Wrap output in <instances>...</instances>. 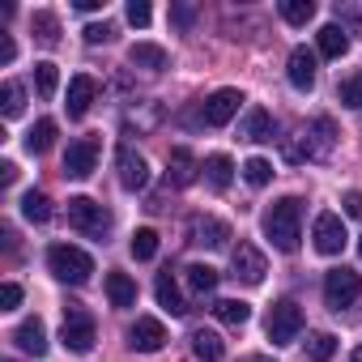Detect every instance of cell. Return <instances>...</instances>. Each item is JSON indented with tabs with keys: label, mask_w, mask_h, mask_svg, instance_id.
Listing matches in <instances>:
<instances>
[{
	"label": "cell",
	"mask_w": 362,
	"mask_h": 362,
	"mask_svg": "<svg viewBox=\"0 0 362 362\" xmlns=\"http://www.w3.org/2000/svg\"><path fill=\"white\" fill-rule=\"evenodd\" d=\"M260 226H264V239H269L277 252H286V256L298 252V239H303V201H298V197L273 201V205L264 209Z\"/></svg>",
	"instance_id": "1"
},
{
	"label": "cell",
	"mask_w": 362,
	"mask_h": 362,
	"mask_svg": "<svg viewBox=\"0 0 362 362\" xmlns=\"http://www.w3.org/2000/svg\"><path fill=\"white\" fill-rule=\"evenodd\" d=\"M47 269H52L56 281L86 286L90 273H94V260H90L81 247H73V243H52V247H47Z\"/></svg>",
	"instance_id": "2"
},
{
	"label": "cell",
	"mask_w": 362,
	"mask_h": 362,
	"mask_svg": "<svg viewBox=\"0 0 362 362\" xmlns=\"http://www.w3.org/2000/svg\"><path fill=\"white\" fill-rule=\"evenodd\" d=\"M264 332L273 345H294L298 332H303V307L294 298H281L269 307V320H264Z\"/></svg>",
	"instance_id": "3"
},
{
	"label": "cell",
	"mask_w": 362,
	"mask_h": 362,
	"mask_svg": "<svg viewBox=\"0 0 362 362\" xmlns=\"http://www.w3.org/2000/svg\"><path fill=\"white\" fill-rule=\"evenodd\" d=\"M94 315L86 311V307H77V303H69L64 307V324H60V341H64V349H73V354H90L94 349Z\"/></svg>",
	"instance_id": "4"
},
{
	"label": "cell",
	"mask_w": 362,
	"mask_h": 362,
	"mask_svg": "<svg viewBox=\"0 0 362 362\" xmlns=\"http://www.w3.org/2000/svg\"><path fill=\"white\" fill-rule=\"evenodd\" d=\"M69 226L81 230V235H90V239H107L111 214H107L98 201H90V197H73V201H69Z\"/></svg>",
	"instance_id": "5"
},
{
	"label": "cell",
	"mask_w": 362,
	"mask_h": 362,
	"mask_svg": "<svg viewBox=\"0 0 362 362\" xmlns=\"http://www.w3.org/2000/svg\"><path fill=\"white\" fill-rule=\"evenodd\" d=\"M264 273H269L264 252H260L256 243L239 239V247H230V277H239L243 286H260V281H264Z\"/></svg>",
	"instance_id": "6"
},
{
	"label": "cell",
	"mask_w": 362,
	"mask_h": 362,
	"mask_svg": "<svg viewBox=\"0 0 362 362\" xmlns=\"http://www.w3.org/2000/svg\"><path fill=\"white\" fill-rule=\"evenodd\" d=\"M362 298V277L354 273V269H332L328 277H324V303L332 307V311H345V307H354Z\"/></svg>",
	"instance_id": "7"
},
{
	"label": "cell",
	"mask_w": 362,
	"mask_h": 362,
	"mask_svg": "<svg viewBox=\"0 0 362 362\" xmlns=\"http://www.w3.org/2000/svg\"><path fill=\"white\" fill-rule=\"evenodd\" d=\"M98 153H103V141H98V136H77V141H69V149H64V175H69V179H90L94 166H98Z\"/></svg>",
	"instance_id": "8"
},
{
	"label": "cell",
	"mask_w": 362,
	"mask_h": 362,
	"mask_svg": "<svg viewBox=\"0 0 362 362\" xmlns=\"http://www.w3.org/2000/svg\"><path fill=\"white\" fill-rule=\"evenodd\" d=\"M239 107H243V94L239 90H214L209 98H205V107H201V119L209 124V128H226L235 115H239Z\"/></svg>",
	"instance_id": "9"
},
{
	"label": "cell",
	"mask_w": 362,
	"mask_h": 362,
	"mask_svg": "<svg viewBox=\"0 0 362 362\" xmlns=\"http://www.w3.org/2000/svg\"><path fill=\"white\" fill-rule=\"evenodd\" d=\"M115 166H119V188H128V192H141L145 184H149V162L132 149V145H119V153H115Z\"/></svg>",
	"instance_id": "10"
},
{
	"label": "cell",
	"mask_w": 362,
	"mask_h": 362,
	"mask_svg": "<svg viewBox=\"0 0 362 362\" xmlns=\"http://www.w3.org/2000/svg\"><path fill=\"white\" fill-rule=\"evenodd\" d=\"M311 239H315V252H320V256H341V252H345V222H341L337 214H320Z\"/></svg>",
	"instance_id": "11"
},
{
	"label": "cell",
	"mask_w": 362,
	"mask_h": 362,
	"mask_svg": "<svg viewBox=\"0 0 362 362\" xmlns=\"http://www.w3.org/2000/svg\"><path fill=\"white\" fill-rule=\"evenodd\" d=\"M128 345H132L136 354H158V349L166 345V328H162V320H153V315H136V324L128 328Z\"/></svg>",
	"instance_id": "12"
},
{
	"label": "cell",
	"mask_w": 362,
	"mask_h": 362,
	"mask_svg": "<svg viewBox=\"0 0 362 362\" xmlns=\"http://www.w3.org/2000/svg\"><path fill=\"white\" fill-rule=\"evenodd\" d=\"M188 235H192V243H197V247H226L230 226H226V222H218V218L197 214V218L188 222Z\"/></svg>",
	"instance_id": "13"
},
{
	"label": "cell",
	"mask_w": 362,
	"mask_h": 362,
	"mask_svg": "<svg viewBox=\"0 0 362 362\" xmlns=\"http://www.w3.org/2000/svg\"><path fill=\"white\" fill-rule=\"evenodd\" d=\"M94 98H98V81H94L90 73H77V77L69 81V103H64V107H69L73 119H81V115L94 107Z\"/></svg>",
	"instance_id": "14"
},
{
	"label": "cell",
	"mask_w": 362,
	"mask_h": 362,
	"mask_svg": "<svg viewBox=\"0 0 362 362\" xmlns=\"http://www.w3.org/2000/svg\"><path fill=\"white\" fill-rule=\"evenodd\" d=\"M286 77H290V86L294 90H311L315 86V52H307V47H294L290 52V64H286Z\"/></svg>",
	"instance_id": "15"
},
{
	"label": "cell",
	"mask_w": 362,
	"mask_h": 362,
	"mask_svg": "<svg viewBox=\"0 0 362 362\" xmlns=\"http://www.w3.org/2000/svg\"><path fill=\"white\" fill-rule=\"evenodd\" d=\"M13 341H18V349H22V354L43 358V354H47V328H43V320H39V315L22 320V324L13 328Z\"/></svg>",
	"instance_id": "16"
},
{
	"label": "cell",
	"mask_w": 362,
	"mask_h": 362,
	"mask_svg": "<svg viewBox=\"0 0 362 362\" xmlns=\"http://www.w3.org/2000/svg\"><path fill=\"white\" fill-rule=\"evenodd\" d=\"M166 179H170L175 188H188L192 179H197V158H192L184 145L170 149V158H166Z\"/></svg>",
	"instance_id": "17"
},
{
	"label": "cell",
	"mask_w": 362,
	"mask_h": 362,
	"mask_svg": "<svg viewBox=\"0 0 362 362\" xmlns=\"http://www.w3.org/2000/svg\"><path fill=\"white\" fill-rule=\"evenodd\" d=\"M153 294H158V307H166L170 315H188V303H184V294H179V281L170 277V269H166V273H158Z\"/></svg>",
	"instance_id": "18"
},
{
	"label": "cell",
	"mask_w": 362,
	"mask_h": 362,
	"mask_svg": "<svg viewBox=\"0 0 362 362\" xmlns=\"http://www.w3.org/2000/svg\"><path fill=\"white\" fill-rule=\"evenodd\" d=\"M128 60H132L136 69H149V73L170 69V56H166V47H158V43H132V47H128Z\"/></svg>",
	"instance_id": "19"
},
{
	"label": "cell",
	"mask_w": 362,
	"mask_h": 362,
	"mask_svg": "<svg viewBox=\"0 0 362 362\" xmlns=\"http://www.w3.org/2000/svg\"><path fill=\"white\" fill-rule=\"evenodd\" d=\"M332 141H337V124L328 115H320L311 124V136H307V158H328L332 153Z\"/></svg>",
	"instance_id": "20"
},
{
	"label": "cell",
	"mask_w": 362,
	"mask_h": 362,
	"mask_svg": "<svg viewBox=\"0 0 362 362\" xmlns=\"http://www.w3.org/2000/svg\"><path fill=\"white\" fill-rule=\"evenodd\" d=\"M107 298H111V307H136V281L128 277V273H107Z\"/></svg>",
	"instance_id": "21"
},
{
	"label": "cell",
	"mask_w": 362,
	"mask_h": 362,
	"mask_svg": "<svg viewBox=\"0 0 362 362\" xmlns=\"http://www.w3.org/2000/svg\"><path fill=\"white\" fill-rule=\"evenodd\" d=\"M192 354H197L201 362H222V358H226V341H222L218 332H209V328H197V332H192Z\"/></svg>",
	"instance_id": "22"
},
{
	"label": "cell",
	"mask_w": 362,
	"mask_h": 362,
	"mask_svg": "<svg viewBox=\"0 0 362 362\" xmlns=\"http://www.w3.org/2000/svg\"><path fill=\"white\" fill-rule=\"evenodd\" d=\"M205 179H209V188L214 192H226L230 188V179H235V162L226 158V153H214V158H205Z\"/></svg>",
	"instance_id": "23"
},
{
	"label": "cell",
	"mask_w": 362,
	"mask_h": 362,
	"mask_svg": "<svg viewBox=\"0 0 362 362\" xmlns=\"http://www.w3.org/2000/svg\"><path fill=\"white\" fill-rule=\"evenodd\" d=\"M315 43H320V56H328V60H341V56L349 52V39H345V30H341L337 22H328V26H320V35H315Z\"/></svg>",
	"instance_id": "24"
},
{
	"label": "cell",
	"mask_w": 362,
	"mask_h": 362,
	"mask_svg": "<svg viewBox=\"0 0 362 362\" xmlns=\"http://www.w3.org/2000/svg\"><path fill=\"white\" fill-rule=\"evenodd\" d=\"M239 136L243 141H273V115L264 107H252L247 119H243V128H239Z\"/></svg>",
	"instance_id": "25"
},
{
	"label": "cell",
	"mask_w": 362,
	"mask_h": 362,
	"mask_svg": "<svg viewBox=\"0 0 362 362\" xmlns=\"http://www.w3.org/2000/svg\"><path fill=\"white\" fill-rule=\"evenodd\" d=\"M214 315H218L222 324H230V328H243V324L252 320V307H247L243 298H218V303H214Z\"/></svg>",
	"instance_id": "26"
},
{
	"label": "cell",
	"mask_w": 362,
	"mask_h": 362,
	"mask_svg": "<svg viewBox=\"0 0 362 362\" xmlns=\"http://www.w3.org/2000/svg\"><path fill=\"white\" fill-rule=\"evenodd\" d=\"M22 111H26V86L5 81V86H0V115H5V119H18Z\"/></svg>",
	"instance_id": "27"
},
{
	"label": "cell",
	"mask_w": 362,
	"mask_h": 362,
	"mask_svg": "<svg viewBox=\"0 0 362 362\" xmlns=\"http://www.w3.org/2000/svg\"><path fill=\"white\" fill-rule=\"evenodd\" d=\"M22 218L26 222H35V226H43V222H52V201H47V192H26L22 197Z\"/></svg>",
	"instance_id": "28"
},
{
	"label": "cell",
	"mask_w": 362,
	"mask_h": 362,
	"mask_svg": "<svg viewBox=\"0 0 362 362\" xmlns=\"http://www.w3.org/2000/svg\"><path fill=\"white\" fill-rule=\"evenodd\" d=\"M184 281L192 286V294H214L218 290V269L214 264H188L184 269Z\"/></svg>",
	"instance_id": "29"
},
{
	"label": "cell",
	"mask_w": 362,
	"mask_h": 362,
	"mask_svg": "<svg viewBox=\"0 0 362 362\" xmlns=\"http://www.w3.org/2000/svg\"><path fill=\"white\" fill-rule=\"evenodd\" d=\"M30 30H35V39H39L43 47H56V43H60V22H56V13H43V9H39V13L30 18Z\"/></svg>",
	"instance_id": "30"
},
{
	"label": "cell",
	"mask_w": 362,
	"mask_h": 362,
	"mask_svg": "<svg viewBox=\"0 0 362 362\" xmlns=\"http://www.w3.org/2000/svg\"><path fill=\"white\" fill-rule=\"evenodd\" d=\"M56 145V119H39L30 132H26V149L30 153H47Z\"/></svg>",
	"instance_id": "31"
},
{
	"label": "cell",
	"mask_w": 362,
	"mask_h": 362,
	"mask_svg": "<svg viewBox=\"0 0 362 362\" xmlns=\"http://www.w3.org/2000/svg\"><path fill=\"white\" fill-rule=\"evenodd\" d=\"M35 90H39V98H56V90H60V69H56L52 60L35 64Z\"/></svg>",
	"instance_id": "32"
},
{
	"label": "cell",
	"mask_w": 362,
	"mask_h": 362,
	"mask_svg": "<svg viewBox=\"0 0 362 362\" xmlns=\"http://www.w3.org/2000/svg\"><path fill=\"white\" fill-rule=\"evenodd\" d=\"M128 247H132L136 260H153V256H158V230H153V226H141Z\"/></svg>",
	"instance_id": "33"
},
{
	"label": "cell",
	"mask_w": 362,
	"mask_h": 362,
	"mask_svg": "<svg viewBox=\"0 0 362 362\" xmlns=\"http://www.w3.org/2000/svg\"><path fill=\"white\" fill-rule=\"evenodd\" d=\"M332 354H337V337L332 332H311L307 337V358L311 362H328Z\"/></svg>",
	"instance_id": "34"
},
{
	"label": "cell",
	"mask_w": 362,
	"mask_h": 362,
	"mask_svg": "<svg viewBox=\"0 0 362 362\" xmlns=\"http://www.w3.org/2000/svg\"><path fill=\"white\" fill-rule=\"evenodd\" d=\"M281 18L290 26H307L315 18V5H311V0H281Z\"/></svg>",
	"instance_id": "35"
},
{
	"label": "cell",
	"mask_w": 362,
	"mask_h": 362,
	"mask_svg": "<svg viewBox=\"0 0 362 362\" xmlns=\"http://www.w3.org/2000/svg\"><path fill=\"white\" fill-rule=\"evenodd\" d=\"M243 179H247L252 188H264L269 179H273V162L269 158H247L243 162Z\"/></svg>",
	"instance_id": "36"
},
{
	"label": "cell",
	"mask_w": 362,
	"mask_h": 362,
	"mask_svg": "<svg viewBox=\"0 0 362 362\" xmlns=\"http://www.w3.org/2000/svg\"><path fill=\"white\" fill-rule=\"evenodd\" d=\"M337 98H341V107H362V77H345L341 86H337Z\"/></svg>",
	"instance_id": "37"
},
{
	"label": "cell",
	"mask_w": 362,
	"mask_h": 362,
	"mask_svg": "<svg viewBox=\"0 0 362 362\" xmlns=\"http://www.w3.org/2000/svg\"><path fill=\"white\" fill-rule=\"evenodd\" d=\"M128 22L132 26H149L153 22V9L145 5V0H128Z\"/></svg>",
	"instance_id": "38"
},
{
	"label": "cell",
	"mask_w": 362,
	"mask_h": 362,
	"mask_svg": "<svg viewBox=\"0 0 362 362\" xmlns=\"http://www.w3.org/2000/svg\"><path fill=\"white\" fill-rule=\"evenodd\" d=\"M22 303V286L18 281H5V290H0V311H13Z\"/></svg>",
	"instance_id": "39"
},
{
	"label": "cell",
	"mask_w": 362,
	"mask_h": 362,
	"mask_svg": "<svg viewBox=\"0 0 362 362\" xmlns=\"http://www.w3.org/2000/svg\"><path fill=\"white\" fill-rule=\"evenodd\" d=\"M81 35H86V43H107V39H111V35H115V30H111V26H107V22H94V26H86V30H81Z\"/></svg>",
	"instance_id": "40"
},
{
	"label": "cell",
	"mask_w": 362,
	"mask_h": 362,
	"mask_svg": "<svg viewBox=\"0 0 362 362\" xmlns=\"http://www.w3.org/2000/svg\"><path fill=\"white\" fill-rule=\"evenodd\" d=\"M170 22H175L179 30H188V26H192V9H188V5H170Z\"/></svg>",
	"instance_id": "41"
},
{
	"label": "cell",
	"mask_w": 362,
	"mask_h": 362,
	"mask_svg": "<svg viewBox=\"0 0 362 362\" xmlns=\"http://www.w3.org/2000/svg\"><path fill=\"white\" fill-rule=\"evenodd\" d=\"M345 218H362V192H345Z\"/></svg>",
	"instance_id": "42"
},
{
	"label": "cell",
	"mask_w": 362,
	"mask_h": 362,
	"mask_svg": "<svg viewBox=\"0 0 362 362\" xmlns=\"http://www.w3.org/2000/svg\"><path fill=\"white\" fill-rule=\"evenodd\" d=\"M0 184H5V188L18 184V162H0Z\"/></svg>",
	"instance_id": "43"
},
{
	"label": "cell",
	"mask_w": 362,
	"mask_h": 362,
	"mask_svg": "<svg viewBox=\"0 0 362 362\" xmlns=\"http://www.w3.org/2000/svg\"><path fill=\"white\" fill-rule=\"evenodd\" d=\"M13 56H18L13 39H9V35H0V64H13Z\"/></svg>",
	"instance_id": "44"
},
{
	"label": "cell",
	"mask_w": 362,
	"mask_h": 362,
	"mask_svg": "<svg viewBox=\"0 0 362 362\" xmlns=\"http://www.w3.org/2000/svg\"><path fill=\"white\" fill-rule=\"evenodd\" d=\"M77 9L81 13H94V9H103V0H77Z\"/></svg>",
	"instance_id": "45"
},
{
	"label": "cell",
	"mask_w": 362,
	"mask_h": 362,
	"mask_svg": "<svg viewBox=\"0 0 362 362\" xmlns=\"http://www.w3.org/2000/svg\"><path fill=\"white\" fill-rule=\"evenodd\" d=\"M349 362H362V345H358V349H354V354H349Z\"/></svg>",
	"instance_id": "46"
},
{
	"label": "cell",
	"mask_w": 362,
	"mask_h": 362,
	"mask_svg": "<svg viewBox=\"0 0 362 362\" xmlns=\"http://www.w3.org/2000/svg\"><path fill=\"white\" fill-rule=\"evenodd\" d=\"M247 362H273V358H264V354H256V358H247Z\"/></svg>",
	"instance_id": "47"
},
{
	"label": "cell",
	"mask_w": 362,
	"mask_h": 362,
	"mask_svg": "<svg viewBox=\"0 0 362 362\" xmlns=\"http://www.w3.org/2000/svg\"><path fill=\"white\" fill-rule=\"evenodd\" d=\"M358 256H362V239H358Z\"/></svg>",
	"instance_id": "48"
}]
</instances>
